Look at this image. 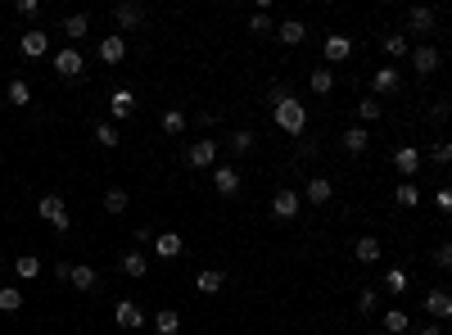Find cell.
I'll list each match as a JSON object with an SVG mask.
<instances>
[{"label":"cell","instance_id":"cell-32","mask_svg":"<svg viewBox=\"0 0 452 335\" xmlns=\"http://www.w3.org/2000/svg\"><path fill=\"white\" fill-rule=\"evenodd\" d=\"M163 131H168V136H181V131H186V113L168 109V113H163Z\"/></svg>","mask_w":452,"mask_h":335},{"label":"cell","instance_id":"cell-44","mask_svg":"<svg viewBox=\"0 0 452 335\" xmlns=\"http://www.w3.org/2000/svg\"><path fill=\"white\" fill-rule=\"evenodd\" d=\"M358 308H362V313L376 308V290H362V294H358Z\"/></svg>","mask_w":452,"mask_h":335},{"label":"cell","instance_id":"cell-42","mask_svg":"<svg viewBox=\"0 0 452 335\" xmlns=\"http://www.w3.org/2000/svg\"><path fill=\"white\" fill-rule=\"evenodd\" d=\"M435 263L448 272V267H452V245H439V250H435Z\"/></svg>","mask_w":452,"mask_h":335},{"label":"cell","instance_id":"cell-7","mask_svg":"<svg viewBox=\"0 0 452 335\" xmlns=\"http://www.w3.org/2000/svg\"><path fill=\"white\" fill-rule=\"evenodd\" d=\"M113 322H118L122 331H136V327H145V313H140V304H131V299H122L118 308H113Z\"/></svg>","mask_w":452,"mask_h":335},{"label":"cell","instance_id":"cell-8","mask_svg":"<svg viewBox=\"0 0 452 335\" xmlns=\"http://www.w3.org/2000/svg\"><path fill=\"white\" fill-rule=\"evenodd\" d=\"M272 213L281 218V222H290V218H299V195L281 186V190H276V195H272Z\"/></svg>","mask_w":452,"mask_h":335},{"label":"cell","instance_id":"cell-47","mask_svg":"<svg viewBox=\"0 0 452 335\" xmlns=\"http://www.w3.org/2000/svg\"><path fill=\"white\" fill-rule=\"evenodd\" d=\"M136 245H154V231H150V227H136Z\"/></svg>","mask_w":452,"mask_h":335},{"label":"cell","instance_id":"cell-34","mask_svg":"<svg viewBox=\"0 0 452 335\" xmlns=\"http://www.w3.org/2000/svg\"><path fill=\"white\" fill-rule=\"evenodd\" d=\"M254 145H258V136H254V131H249V127H240L235 136H231V150H235V155H249V150H254Z\"/></svg>","mask_w":452,"mask_h":335},{"label":"cell","instance_id":"cell-28","mask_svg":"<svg viewBox=\"0 0 452 335\" xmlns=\"http://www.w3.org/2000/svg\"><path fill=\"white\" fill-rule=\"evenodd\" d=\"M122 272H127V276H136V281H140V276L150 272V258H145V254H136V250H131V254H122Z\"/></svg>","mask_w":452,"mask_h":335},{"label":"cell","instance_id":"cell-13","mask_svg":"<svg viewBox=\"0 0 452 335\" xmlns=\"http://www.w3.org/2000/svg\"><path fill=\"white\" fill-rule=\"evenodd\" d=\"M393 168H398L402 177H411V172L421 168V150H416V145H402V150H393Z\"/></svg>","mask_w":452,"mask_h":335},{"label":"cell","instance_id":"cell-41","mask_svg":"<svg viewBox=\"0 0 452 335\" xmlns=\"http://www.w3.org/2000/svg\"><path fill=\"white\" fill-rule=\"evenodd\" d=\"M249 27H254V32H258V36H267V32H276V23H272V18H267V14H254V18H249Z\"/></svg>","mask_w":452,"mask_h":335},{"label":"cell","instance_id":"cell-39","mask_svg":"<svg viewBox=\"0 0 452 335\" xmlns=\"http://www.w3.org/2000/svg\"><path fill=\"white\" fill-rule=\"evenodd\" d=\"M384 285H389V294L407 290V272H398V267H389V276H384Z\"/></svg>","mask_w":452,"mask_h":335},{"label":"cell","instance_id":"cell-14","mask_svg":"<svg viewBox=\"0 0 452 335\" xmlns=\"http://www.w3.org/2000/svg\"><path fill=\"white\" fill-rule=\"evenodd\" d=\"M425 313H430V318H439V322H448L452 318V299L444 290H430L425 294Z\"/></svg>","mask_w":452,"mask_h":335},{"label":"cell","instance_id":"cell-36","mask_svg":"<svg viewBox=\"0 0 452 335\" xmlns=\"http://www.w3.org/2000/svg\"><path fill=\"white\" fill-rule=\"evenodd\" d=\"M380 113H384V109H380V100H376V95H367V100L358 104V118H362V122H376Z\"/></svg>","mask_w":452,"mask_h":335},{"label":"cell","instance_id":"cell-11","mask_svg":"<svg viewBox=\"0 0 452 335\" xmlns=\"http://www.w3.org/2000/svg\"><path fill=\"white\" fill-rule=\"evenodd\" d=\"M18 50H23V59H41V55L50 50V36L45 32H27L23 41H18Z\"/></svg>","mask_w":452,"mask_h":335},{"label":"cell","instance_id":"cell-26","mask_svg":"<svg viewBox=\"0 0 452 335\" xmlns=\"http://www.w3.org/2000/svg\"><path fill=\"white\" fill-rule=\"evenodd\" d=\"M367 145H371L367 127H349V131H344V150H349V155H362Z\"/></svg>","mask_w":452,"mask_h":335},{"label":"cell","instance_id":"cell-4","mask_svg":"<svg viewBox=\"0 0 452 335\" xmlns=\"http://www.w3.org/2000/svg\"><path fill=\"white\" fill-rule=\"evenodd\" d=\"M186 164H190V168H213V164H217V145H213L208 136L195 141V145L186 150Z\"/></svg>","mask_w":452,"mask_h":335},{"label":"cell","instance_id":"cell-18","mask_svg":"<svg viewBox=\"0 0 452 335\" xmlns=\"http://www.w3.org/2000/svg\"><path fill=\"white\" fill-rule=\"evenodd\" d=\"M213 186H217V195H235V190H240V172L235 168H217L213 172Z\"/></svg>","mask_w":452,"mask_h":335},{"label":"cell","instance_id":"cell-6","mask_svg":"<svg viewBox=\"0 0 452 335\" xmlns=\"http://www.w3.org/2000/svg\"><path fill=\"white\" fill-rule=\"evenodd\" d=\"M439 64H444V55H439L435 45H416V50H411V69H416L421 78H425V73H439Z\"/></svg>","mask_w":452,"mask_h":335},{"label":"cell","instance_id":"cell-2","mask_svg":"<svg viewBox=\"0 0 452 335\" xmlns=\"http://www.w3.org/2000/svg\"><path fill=\"white\" fill-rule=\"evenodd\" d=\"M36 213H41L45 222L54 227V231H68V208H64V199H59V195H41Z\"/></svg>","mask_w":452,"mask_h":335},{"label":"cell","instance_id":"cell-19","mask_svg":"<svg viewBox=\"0 0 452 335\" xmlns=\"http://www.w3.org/2000/svg\"><path fill=\"white\" fill-rule=\"evenodd\" d=\"M14 272L23 276V281H36V276H41V258H36V254H18L14 258Z\"/></svg>","mask_w":452,"mask_h":335},{"label":"cell","instance_id":"cell-45","mask_svg":"<svg viewBox=\"0 0 452 335\" xmlns=\"http://www.w3.org/2000/svg\"><path fill=\"white\" fill-rule=\"evenodd\" d=\"M448 159H452V145H448V141H439V145H435V164H448Z\"/></svg>","mask_w":452,"mask_h":335},{"label":"cell","instance_id":"cell-20","mask_svg":"<svg viewBox=\"0 0 452 335\" xmlns=\"http://www.w3.org/2000/svg\"><path fill=\"white\" fill-rule=\"evenodd\" d=\"M113 18H118V27H140V23H145V9H140V5H118V9H113Z\"/></svg>","mask_w":452,"mask_h":335},{"label":"cell","instance_id":"cell-29","mask_svg":"<svg viewBox=\"0 0 452 335\" xmlns=\"http://www.w3.org/2000/svg\"><path fill=\"white\" fill-rule=\"evenodd\" d=\"M23 308V290L18 285H0V313H18Z\"/></svg>","mask_w":452,"mask_h":335},{"label":"cell","instance_id":"cell-46","mask_svg":"<svg viewBox=\"0 0 452 335\" xmlns=\"http://www.w3.org/2000/svg\"><path fill=\"white\" fill-rule=\"evenodd\" d=\"M435 199H439V208H444V213H452V190H448V186H444V190H439V195H435Z\"/></svg>","mask_w":452,"mask_h":335},{"label":"cell","instance_id":"cell-31","mask_svg":"<svg viewBox=\"0 0 452 335\" xmlns=\"http://www.w3.org/2000/svg\"><path fill=\"white\" fill-rule=\"evenodd\" d=\"M307 86H312L316 95H330L335 91V73H326V69H316L312 78H307Z\"/></svg>","mask_w":452,"mask_h":335},{"label":"cell","instance_id":"cell-43","mask_svg":"<svg viewBox=\"0 0 452 335\" xmlns=\"http://www.w3.org/2000/svg\"><path fill=\"white\" fill-rule=\"evenodd\" d=\"M36 9H41L36 0H18V5H14V14H23V18H36Z\"/></svg>","mask_w":452,"mask_h":335},{"label":"cell","instance_id":"cell-48","mask_svg":"<svg viewBox=\"0 0 452 335\" xmlns=\"http://www.w3.org/2000/svg\"><path fill=\"white\" fill-rule=\"evenodd\" d=\"M421 335H444V327H421Z\"/></svg>","mask_w":452,"mask_h":335},{"label":"cell","instance_id":"cell-22","mask_svg":"<svg viewBox=\"0 0 452 335\" xmlns=\"http://www.w3.org/2000/svg\"><path fill=\"white\" fill-rule=\"evenodd\" d=\"M68 285L73 290H95V272L86 263H77V267H68Z\"/></svg>","mask_w":452,"mask_h":335},{"label":"cell","instance_id":"cell-30","mask_svg":"<svg viewBox=\"0 0 452 335\" xmlns=\"http://www.w3.org/2000/svg\"><path fill=\"white\" fill-rule=\"evenodd\" d=\"M64 32H68V36H86V32H91V14H68V18H64Z\"/></svg>","mask_w":452,"mask_h":335},{"label":"cell","instance_id":"cell-5","mask_svg":"<svg viewBox=\"0 0 452 335\" xmlns=\"http://www.w3.org/2000/svg\"><path fill=\"white\" fill-rule=\"evenodd\" d=\"M154 254L172 263V258H181V254H186V241H181L177 231H159V236H154Z\"/></svg>","mask_w":452,"mask_h":335},{"label":"cell","instance_id":"cell-3","mask_svg":"<svg viewBox=\"0 0 452 335\" xmlns=\"http://www.w3.org/2000/svg\"><path fill=\"white\" fill-rule=\"evenodd\" d=\"M82 69H86V59L73 50V45H64L59 55H54V73H59L64 82H73V78H82Z\"/></svg>","mask_w":452,"mask_h":335},{"label":"cell","instance_id":"cell-21","mask_svg":"<svg viewBox=\"0 0 452 335\" xmlns=\"http://www.w3.org/2000/svg\"><path fill=\"white\" fill-rule=\"evenodd\" d=\"M353 258H358V263H376L380 258V241L376 236H362V241L353 245Z\"/></svg>","mask_w":452,"mask_h":335},{"label":"cell","instance_id":"cell-33","mask_svg":"<svg viewBox=\"0 0 452 335\" xmlns=\"http://www.w3.org/2000/svg\"><path fill=\"white\" fill-rule=\"evenodd\" d=\"M27 100H32V86H27L23 78H14V82H9V104H18V109H23Z\"/></svg>","mask_w":452,"mask_h":335},{"label":"cell","instance_id":"cell-15","mask_svg":"<svg viewBox=\"0 0 452 335\" xmlns=\"http://www.w3.org/2000/svg\"><path fill=\"white\" fill-rule=\"evenodd\" d=\"M349 55H353V41H349V36H340V32L326 36V59H330V64H344Z\"/></svg>","mask_w":452,"mask_h":335},{"label":"cell","instance_id":"cell-9","mask_svg":"<svg viewBox=\"0 0 452 335\" xmlns=\"http://www.w3.org/2000/svg\"><path fill=\"white\" fill-rule=\"evenodd\" d=\"M435 23H439V14L430 5H411L407 9V27L411 32H435Z\"/></svg>","mask_w":452,"mask_h":335},{"label":"cell","instance_id":"cell-10","mask_svg":"<svg viewBox=\"0 0 452 335\" xmlns=\"http://www.w3.org/2000/svg\"><path fill=\"white\" fill-rule=\"evenodd\" d=\"M398 82H402V73L393 69V64H384L376 78H371V91H376V95H389V91H398Z\"/></svg>","mask_w":452,"mask_h":335},{"label":"cell","instance_id":"cell-35","mask_svg":"<svg viewBox=\"0 0 452 335\" xmlns=\"http://www.w3.org/2000/svg\"><path fill=\"white\" fill-rule=\"evenodd\" d=\"M95 141H100L104 150H113L118 145V127H113V122H95Z\"/></svg>","mask_w":452,"mask_h":335},{"label":"cell","instance_id":"cell-17","mask_svg":"<svg viewBox=\"0 0 452 335\" xmlns=\"http://www.w3.org/2000/svg\"><path fill=\"white\" fill-rule=\"evenodd\" d=\"M276 36H281V45H299L303 36H307V27L299 23V18H285V23L276 27Z\"/></svg>","mask_w":452,"mask_h":335},{"label":"cell","instance_id":"cell-24","mask_svg":"<svg viewBox=\"0 0 452 335\" xmlns=\"http://www.w3.org/2000/svg\"><path fill=\"white\" fill-rule=\"evenodd\" d=\"M113 118H131V113H136V95L131 91H113Z\"/></svg>","mask_w":452,"mask_h":335},{"label":"cell","instance_id":"cell-23","mask_svg":"<svg viewBox=\"0 0 452 335\" xmlns=\"http://www.w3.org/2000/svg\"><path fill=\"white\" fill-rule=\"evenodd\" d=\"M154 331H159V335H181V318H177V308H163L159 318H154Z\"/></svg>","mask_w":452,"mask_h":335},{"label":"cell","instance_id":"cell-12","mask_svg":"<svg viewBox=\"0 0 452 335\" xmlns=\"http://www.w3.org/2000/svg\"><path fill=\"white\" fill-rule=\"evenodd\" d=\"M100 59L104 64H122L127 59V41H122V36H100Z\"/></svg>","mask_w":452,"mask_h":335},{"label":"cell","instance_id":"cell-37","mask_svg":"<svg viewBox=\"0 0 452 335\" xmlns=\"http://www.w3.org/2000/svg\"><path fill=\"white\" fill-rule=\"evenodd\" d=\"M104 208H109V213H127V190L113 186L109 195H104Z\"/></svg>","mask_w":452,"mask_h":335},{"label":"cell","instance_id":"cell-25","mask_svg":"<svg viewBox=\"0 0 452 335\" xmlns=\"http://www.w3.org/2000/svg\"><path fill=\"white\" fill-rule=\"evenodd\" d=\"M380 50L389 55V59H402V55H411V45H407V36H380Z\"/></svg>","mask_w":452,"mask_h":335},{"label":"cell","instance_id":"cell-27","mask_svg":"<svg viewBox=\"0 0 452 335\" xmlns=\"http://www.w3.org/2000/svg\"><path fill=\"white\" fill-rule=\"evenodd\" d=\"M303 195L312 199V204H326V199L335 195V186H330V181H326V177H312V181H307V190H303Z\"/></svg>","mask_w":452,"mask_h":335},{"label":"cell","instance_id":"cell-49","mask_svg":"<svg viewBox=\"0 0 452 335\" xmlns=\"http://www.w3.org/2000/svg\"><path fill=\"white\" fill-rule=\"evenodd\" d=\"M0 272H5V267H0Z\"/></svg>","mask_w":452,"mask_h":335},{"label":"cell","instance_id":"cell-16","mask_svg":"<svg viewBox=\"0 0 452 335\" xmlns=\"http://www.w3.org/2000/svg\"><path fill=\"white\" fill-rule=\"evenodd\" d=\"M222 285H226V276L217 272V267H204V272L195 276V290H204V294H217Z\"/></svg>","mask_w":452,"mask_h":335},{"label":"cell","instance_id":"cell-38","mask_svg":"<svg viewBox=\"0 0 452 335\" xmlns=\"http://www.w3.org/2000/svg\"><path fill=\"white\" fill-rule=\"evenodd\" d=\"M398 204H402V208H416V204H421V190L411 186V181H402V186H398Z\"/></svg>","mask_w":452,"mask_h":335},{"label":"cell","instance_id":"cell-40","mask_svg":"<svg viewBox=\"0 0 452 335\" xmlns=\"http://www.w3.org/2000/svg\"><path fill=\"white\" fill-rule=\"evenodd\" d=\"M384 327H389V335H402V331H407V313H398V308H393L389 318H384Z\"/></svg>","mask_w":452,"mask_h":335},{"label":"cell","instance_id":"cell-1","mask_svg":"<svg viewBox=\"0 0 452 335\" xmlns=\"http://www.w3.org/2000/svg\"><path fill=\"white\" fill-rule=\"evenodd\" d=\"M272 104H276V127H281L285 131V136H299V131L307 127V109H303V104L299 100H294V95H290V86H272Z\"/></svg>","mask_w":452,"mask_h":335}]
</instances>
